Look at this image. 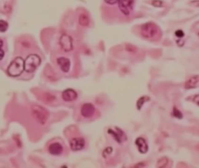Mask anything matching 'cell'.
<instances>
[{
  "mask_svg": "<svg viewBox=\"0 0 199 168\" xmlns=\"http://www.w3.org/2000/svg\"><path fill=\"white\" fill-rule=\"evenodd\" d=\"M133 0H119V7L123 14L128 15L133 8Z\"/></svg>",
  "mask_w": 199,
  "mask_h": 168,
  "instance_id": "cell-6",
  "label": "cell"
},
{
  "mask_svg": "<svg viewBox=\"0 0 199 168\" xmlns=\"http://www.w3.org/2000/svg\"><path fill=\"white\" fill-rule=\"evenodd\" d=\"M135 145L138 147L139 151L141 154H146L148 150V146L146 141L142 137H139L135 140Z\"/></svg>",
  "mask_w": 199,
  "mask_h": 168,
  "instance_id": "cell-10",
  "label": "cell"
},
{
  "mask_svg": "<svg viewBox=\"0 0 199 168\" xmlns=\"http://www.w3.org/2000/svg\"><path fill=\"white\" fill-rule=\"evenodd\" d=\"M3 46V41L0 39V48Z\"/></svg>",
  "mask_w": 199,
  "mask_h": 168,
  "instance_id": "cell-24",
  "label": "cell"
},
{
  "mask_svg": "<svg viewBox=\"0 0 199 168\" xmlns=\"http://www.w3.org/2000/svg\"><path fill=\"white\" fill-rule=\"evenodd\" d=\"M95 109L94 105L91 104H84L81 109L82 116L86 118H89L93 116L95 113Z\"/></svg>",
  "mask_w": 199,
  "mask_h": 168,
  "instance_id": "cell-7",
  "label": "cell"
},
{
  "mask_svg": "<svg viewBox=\"0 0 199 168\" xmlns=\"http://www.w3.org/2000/svg\"><path fill=\"white\" fill-rule=\"evenodd\" d=\"M148 100H150V98L147 97V96H143V97H141L140 98V99L137 101V109L139 110L141 109L142 106L146 102V101H148Z\"/></svg>",
  "mask_w": 199,
  "mask_h": 168,
  "instance_id": "cell-16",
  "label": "cell"
},
{
  "mask_svg": "<svg viewBox=\"0 0 199 168\" xmlns=\"http://www.w3.org/2000/svg\"><path fill=\"white\" fill-rule=\"evenodd\" d=\"M62 97L65 101L71 102L77 98L78 95L74 89H67L62 93Z\"/></svg>",
  "mask_w": 199,
  "mask_h": 168,
  "instance_id": "cell-9",
  "label": "cell"
},
{
  "mask_svg": "<svg viewBox=\"0 0 199 168\" xmlns=\"http://www.w3.org/2000/svg\"><path fill=\"white\" fill-rule=\"evenodd\" d=\"M152 6L155 7H162V2L161 0H153L152 2Z\"/></svg>",
  "mask_w": 199,
  "mask_h": 168,
  "instance_id": "cell-19",
  "label": "cell"
},
{
  "mask_svg": "<svg viewBox=\"0 0 199 168\" xmlns=\"http://www.w3.org/2000/svg\"><path fill=\"white\" fill-rule=\"evenodd\" d=\"M116 129H117V130H116V131L113 130L112 129H109L108 130V133L112 135V136L115 138V139H116V141L120 144L123 141L124 133L120 129H119L117 127H116Z\"/></svg>",
  "mask_w": 199,
  "mask_h": 168,
  "instance_id": "cell-13",
  "label": "cell"
},
{
  "mask_svg": "<svg viewBox=\"0 0 199 168\" xmlns=\"http://www.w3.org/2000/svg\"><path fill=\"white\" fill-rule=\"evenodd\" d=\"M8 28V24L6 21L0 20V32H5Z\"/></svg>",
  "mask_w": 199,
  "mask_h": 168,
  "instance_id": "cell-17",
  "label": "cell"
},
{
  "mask_svg": "<svg viewBox=\"0 0 199 168\" xmlns=\"http://www.w3.org/2000/svg\"><path fill=\"white\" fill-rule=\"evenodd\" d=\"M24 70V59L18 57L15 58L10 64L7 70V72L9 76L15 77L20 76Z\"/></svg>",
  "mask_w": 199,
  "mask_h": 168,
  "instance_id": "cell-1",
  "label": "cell"
},
{
  "mask_svg": "<svg viewBox=\"0 0 199 168\" xmlns=\"http://www.w3.org/2000/svg\"><path fill=\"white\" fill-rule=\"evenodd\" d=\"M60 44L63 50L66 52H68L72 50V39L68 35L65 34L62 35L60 39Z\"/></svg>",
  "mask_w": 199,
  "mask_h": 168,
  "instance_id": "cell-5",
  "label": "cell"
},
{
  "mask_svg": "<svg viewBox=\"0 0 199 168\" xmlns=\"http://www.w3.org/2000/svg\"><path fill=\"white\" fill-rule=\"evenodd\" d=\"M41 59L37 54H30L24 61L25 70L28 72H33L40 65Z\"/></svg>",
  "mask_w": 199,
  "mask_h": 168,
  "instance_id": "cell-2",
  "label": "cell"
},
{
  "mask_svg": "<svg viewBox=\"0 0 199 168\" xmlns=\"http://www.w3.org/2000/svg\"><path fill=\"white\" fill-rule=\"evenodd\" d=\"M63 151V146L58 143H54L49 147V152L53 155H59Z\"/></svg>",
  "mask_w": 199,
  "mask_h": 168,
  "instance_id": "cell-11",
  "label": "cell"
},
{
  "mask_svg": "<svg viewBox=\"0 0 199 168\" xmlns=\"http://www.w3.org/2000/svg\"><path fill=\"white\" fill-rule=\"evenodd\" d=\"M79 23L82 26H87L89 23V19L87 15L82 14L79 18Z\"/></svg>",
  "mask_w": 199,
  "mask_h": 168,
  "instance_id": "cell-15",
  "label": "cell"
},
{
  "mask_svg": "<svg viewBox=\"0 0 199 168\" xmlns=\"http://www.w3.org/2000/svg\"><path fill=\"white\" fill-rule=\"evenodd\" d=\"M175 35L179 38H181L184 36V32L181 30H178L175 32Z\"/></svg>",
  "mask_w": 199,
  "mask_h": 168,
  "instance_id": "cell-20",
  "label": "cell"
},
{
  "mask_svg": "<svg viewBox=\"0 0 199 168\" xmlns=\"http://www.w3.org/2000/svg\"><path fill=\"white\" fill-rule=\"evenodd\" d=\"M173 115L176 118H178V119H181L183 117V115L181 114V111L178 110L176 107L174 108Z\"/></svg>",
  "mask_w": 199,
  "mask_h": 168,
  "instance_id": "cell-18",
  "label": "cell"
},
{
  "mask_svg": "<svg viewBox=\"0 0 199 168\" xmlns=\"http://www.w3.org/2000/svg\"><path fill=\"white\" fill-rule=\"evenodd\" d=\"M158 28L155 23L152 22L144 23L141 28V35L147 39H151L158 33Z\"/></svg>",
  "mask_w": 199,
  "mask_h": 168,
  "instance_id": "cell-4",
  "label": "cell"
},
{
  "mask_svg": "<svg viewBox=\"0 0 199 168\" xmlns=\"http://www.w3.org/2000/svg\"><path fill=\"white\" fill-rule=\"evenodd\" d=\"M105 152H106V154H107V155L111 154V152H112V148H111V147H108V148H107L105 150Z\"/></svg>",
  "mask_w": 199,
  "mask_h": 168,
  "instance_id": "cell-22",
  "label": "cell"
},
{
  "mask_svg": "<svg viewBox=\"0 0 199 168\" xmlns=\"http://www.w3.org/2000/svg\"><path fill=\"white\" fill-rule=\"evenodd\" d=\"M4 56V51H3L2 49H1V48H0V60H1L3 58Z\"/></svg>",
  "mask_w": 199,
  "mask_h": 168,
  "instance_id": "cell-23",
  "label": "cell"
},
{
  "mask_svg": "<svg viewBox=\"0 0 199 168\" xmlns=\"http://www.w3.org/2000/svg\"><path fill=\"white\" fill-rule=\"evenodd\" d=\"M199 84V76H194L190 78L185 84V88L189 89L196 88Z\"/></svg>",
  "mask_w": 199,
  "mask_h": 168,
  "instance_id": "cell-14",
  "label": "cell"
},
{
  "mask_svg": "<svg viewBox=\"0 0 199 168\" xmlns=\"http://www.w3.org/2000/svg\"><path fill=\"white\" fill-rule=\"evenodd\" d=\"M32 113L36 120L41 124H45L49 117V113L46 109L39 105L35 104L32 107Z\"/></svg>",
  "mask_w": 199,
  "mask_h": 168,
  "instance_id": "cell-3",
  "label": "cell"
},
{
  "mask_svg": "<svg viewBox=\"0 0 199 168\" xmlns=\"http://www.w3.org/2000/svg\"><path fill=\"white\" fill-rule=\"evenodd\" d=\"M57 64H59L61 70L65 72H67L70 70V61L68 58L60 57L57 59Z\"/></svg>",
  "mask_w": 199,
  "mask_h": 168,
  "instance_id": "cell-12",
  "label": "cell"
},
{
  "mask_svg": "<svg viewBox=\"0 0 199 168\" xmlns=\"http://www.w3.org/2000/svg\"><path fill=\"white\" fill-rule=\"evenodd\" d=\"M85 146V140L82 138H74L71 141L70 147L72 151L81 150Z\"/></svg>",
  "mask_w": 199,
  "mask_h": 168,
  "instance_id": "cell-8",
  "label": "cell"
},
{
  "mask_svg": "<svg viewBox=\"0 0 199 168\" xmlns=\"http://www.w3.org/2000/svg\"><path fill=\"white\" fill-rule=\"evenodd\" d=\"M105 1L107 4L112 5V4H115L118 2L119 1V0H105Z\"/></svg>",
  "mask_w": 199,
  "mask_h": 168,
  "instance_id": "cell-21",
  "label": "cell"
}]
</instances>
